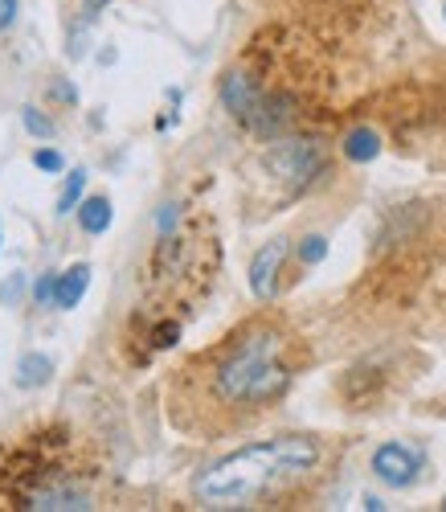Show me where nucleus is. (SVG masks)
Masks as SVG:
<instances>
[{"mask_svg": "<svg viewBox=\"0 0 446 512\" xmlns=\"http://www.w3.org/2000/svg\"><path fill=\"white\" fill-rule=\"evenodd\" d=\"M299 340L283 320H250L213 353L185 369V390H197V410L242 422L275 406L295 381Z\"/></svg>", "mask_w": 446, "mask_h": 512, "instance_id": "obj_1", "label": "nucleus"}, {"mask_svg": "<svg viewBox=\"0 0 446 512\" xmlns=\"http://www.w3.org/2000/svg\"><path fill=\"white\" fill-rule=\"evenodd\" d=\"M324 463V447L311 435H279L262 439L242 451H230L226 459L209 463L197 476L193 492L209 508H250L262 500H275L303 480L316 476Z\"/></svg>", "mask_w": 446, "mask_h": 512, "instance_id": "obj_2", "label": "nucleus"}, {"mask_svg": "<svg viewBox=\"0 0 446 512\" xmlns=\"http://www.w3.org/2000/svg\"><path fill=\"white\" fill-rule=\"evenodd\" d=\"M217 263H221V246L213 226L205 218L176 222L156 238V250L148 259V300L160 312L193 308L213 287Z\"/></svg>", "mask_w": 446, "mask_h": 512, "instance_id": "obj_3", "label": "nucleus"}, {"mask_svg": "<svg viewBox=\"0 0 446 512\" xmlns=\"http://www.w3.org/2000/svg\"><path fill=\"white\" fill-rule=\"evenodd\" d=\"M221 103H226V111L246 127V132L262 136V140L283 136L287 123L295 119V103L287 95H271L246 70H230L221 78Z\"/></svg>", "mask_w": 446, "mask_h": 512, "instance_id": "obj_4", "label": "nucleus"}, {"mask_svg": "<svg viewBox=\"0 0 446 512\" xmlns=\"http://www.w3.org/2000/svg\"><path fill=\"white\" fill-rule=\"evenodd\" d=\"M266 173L291 193H303L311 181H320L328 173V152L320 140H283L266 152Z\"/></svg>", "mask_w": 446, "mask_h": 512, "instance_id": "obj_5", "label": "nucleus"}, {"mask_svg": "<svg viewBox=\"0 0 446 512\" xmlns=\"http://www.w3.org/2000/svg\"><path fill=\"white\" fill-rule=\"evenodd\" d=\"M426 472V451L414 443H381L373 451V476L389 488H410Z\"/></svg>", "mask_w": 446, "mask_h": 512, "instance_id": "obj_6", "label": "nucleus"}, {"mask_svg": "<svg viewBox=\"0 0 446 512\" xmlns=\"http://www.w3.org/2000/svg\"><path fill=\"white\" fill-rule=\"evenodd\" d=\"M287 254H291L287 238L266 242V246L254 254V263H250V291H254V300H275V291H279V275H283Z\"/></svg>", "mask_w": 446, "mask_h": 512, "instance_id": "obj_7", "label": "nucleus"}, {"mask_svg": "<svg viewBox=\"0 0 446 512\" xmlns=\"http://www.w3.org/2000/svg\"><path fill=\"white\" fill-rule=\"evenodd\" d=\"M25 508H46V512L74 508V512H86V508H95V504H91V496H86V492H78L70 480H62V484H41V488H33Z\"/></svg>", "mask_w": 446, "mask_h": 512, "instance_id": "obj_8", "label": "nucleus"}, {"mask_svg": "<svg viewBox=\"0 0 446 512\" xmlns=\"http://www.w3.org/2000/svg\"><path fill=\"white\" fill-rule=\"evenodd\" d=\"M86 287H91V263H74L70 271H58V291H54V304L62 312L78 308L82 304V295Z\"/></svg>", "mask_w": 446, "mask_h": 512, "instance_id": "obj_9", "label": "nucleus"}, {"mask_svg": "<svg viewBox=\"0 0 446 512\" xmlns=\"http://www.w3.org/2000/svg\"><path fill=\"white\" fill-rule=\"evenodd\" d=\"M111 218H115L111 197H86V201L78 205V226L91 234V238L107 234V230H111Z\"/></svg>", "mask_w": 446, "mask_h": 512, "instance_id": "obj_10", "label": "nucleus"}, {"mask_svg": "<svg viewBox=\"0 0 446 512\" xmlns=\"http://www.w3.org/2000/svg\"><path fill=\"white\" fill-rule=\"evenodd\" d=\"M340 152L352 164H369V160L381 156V136L373 132V127H352V132L344 136V144H340Z\"/></svg>", "mask_w": 446, "mask_h": 512, "instance_id": "obj_11", "label": "nucleus"}, {"mask_svg": "<svg viewBox=\"0 0 446 512\" xmlns=\"http://www.w3.org/2000/svg\"><path fill=\"white\" fill-rule=\"evenodd\" d=\"M54 377V361L46 353H25L17 361V386L21 390H37V386H50Z\"/></svg>", "mask_w": 446, "mask_h": 512, "instance_id": "obj_12", "label": "nucleus"}, {"mask_svg": "<svg viewBox=\"0 0 446 512\" xmlns=\"http://www.w3.org/2000/svg\"><path fill=\"white\" fill-rule=\"evenodd\" d=\"M82 189H86V168H74L70 181H66V189H62V197H58V213H62V218H66L70 209L82 205Z\"/></svg>", "mask_w": 446, "mask_h": 512, "instance_id": "obj_13", "label": "nucleus"}, {"mask_svg": "<svg viewBox=\"0 0 446 512\" xmlns=\"http://www.w3.org/2000/svg\"><path fill=\"white\" fill-rule=\"evenodd\" d=\"M21 123H25V132L37 136V140H54V132H58L54 119H50V115H41L37 107H21Z\"/></svg>", "mask_w": 446, "mask_h": 512, "instance_id": "obj_14", "label": "nucleus"}, {"mask_svg": "<svg viewBox=\"0 0 446 512\" xmlns=\"http://www.w3.org/2000/svg\"><path fill=\"white\" fill-rule=\"evenodd\" d=\"M328 259V238L324 234H307L303 242H299V263L303 267H320Z\"/></svg>", "mask_w": 446, "mask_h": 512, "instance_id": "obj_15", "label": "nucleus"}, {"mask_svg": "<svg viewBox=\"0 0 446 512\" xmlns=\"http://www.w3.org/2000/svg\"><path fill=\"white\" fill-rule=\"evenodd\" d=\"M33 164L41 168V173H50V177L66 173V156H62L58 148H37V152H33Z\"/></svg>", "mask_w": 446, "mask_h": 512, "instance_id": "obj_16", "label": "nucleus"}, {"mask_svg": "<svg viewBox=\"0 0 446 512\" xmlns=\"http://www.w3.org/2000/svg\"><path fill=\"white\" fill-rule=\"evenodd\" d=\"M33 291V304H54V291H58V271H46V275H37V283L29 287Z\"/></svg>", "mask_w": 446, "mask_h": 512, "instance_id": "obj_17", "label": "nucleus"}, {"mask_svg": "<svg viewBox=\"0 0 446 512\" xmlns=\"http://www.w3.org/2000/svg\"><path fill=\"white\" fill-rule=\"evenodd\" d=\"M21 295H25V271H17L5 287H0V304H5V308H17V304H21Z\"/></svg>", "mask_w": 446, "mask_h": 512, "instance_id": "obj_18", "label": "nucleus"}, {"mask_svg": "<svg viewBox=\"0 0 446 512\" xmlns=\"http://www.w3.org/2000/svg\"><path fill=\"white\" fill-rule=\"evenodd\" d=\"M17 13H21V0H0V33H9L17 25Z\"/></svg>", "mask_w": 446, "mask_h": 512, "instance_id": "obj_19", "label": "nucleus"}, {"mask_svg": "<svg viewBox=\"0 0 446 512\" xmlns=\"http://www.w3.org/2000/svg\"><path fill=\"white\" fill-rule=\"evenodd\" d=\"M54 95H58V99H66V103H78V91H74V87H66V82H54Z\"/></svg>", "mask_w": 446, "mask_h": 512, "instance_id": "obj_20", "label": "nucleus"}, {"mask_svg": "<svg viewBox=\"0 0 446 512\" xmlns=\"http://www.w3.org/2000/svg\"><path fill=\"white\" fill-rule=\"evenodd\" d=\"M107 5H111V0H82V9H86V13H103Z\"/></svg>", "mask_w": 446, "mask_h": 512, "instance_id": "obj_21", "label": "nucleus"}, {"mask_svg": "<svg viewBox=\"0 0 446 512\" xmlns=\"http://www.w3.org/2000/svg\"><path fill=\"white\" fill-rule=\"evenodd\" d=\"M442 13H446V5H442Z\"/></svg>", "mask_w": 446, "mask_h": 512, "instance_id": "obj_22", "label": "nucleus"}, {"mask_svg": "<svg viewBox=\"0 0 446 512\" xmlns=\"http://www.w3.org/2000/svg\"><path fill=\"white\" fill-rule=\"evenodd\" d=\"M442 508H446V504H442Z\"/></svg>", "mask_w": 446, "mask_h": 512, "instance_id": "obj_23", "label": "nucleus"}]
</instances>
